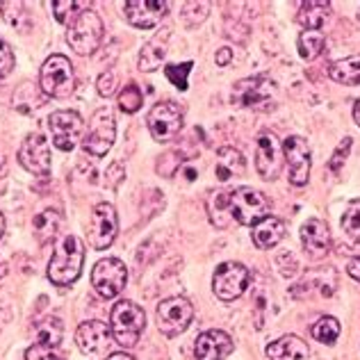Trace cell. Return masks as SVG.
<instances>
[{"instance_id":"f6af8a7d","label":"cell","mask_w":360,"mask_h":360,"mask_svg":"<svg viewBox=\"0 0 360 360\" xmlns=\"http://www.w3.org/2000/svg\"><path fill=\"white\" fill-rule=\"evenodd\" d=\"M3 233H5V217H3V212H0V238H3ZM7 274V267H5V262L0 260V278H3Z\"/></svg>"},{"instance_id":"8992f818","label":"cell","mask_w":360,"mask_h":360,"mask_svg":"<svg viewBox=\"0 0 360 360\" xmlns=\"http://www.w3.org/2000/svg\"><path fill=\"white\" fill-rule=\"evenodd\" d=\"M117 137V119L115 112L110 108H101L94 112V117L89 121V130L84 135V150L96 158H103L115 144Z\"/></svg>"},{"instance_id":"836d02e7","label":"cell","mask_w":360,"mask_h":360,"mask_svg":"<svg viewBox=\"0 0 360 360\" xmlns=\"http://www.w3.org/2000/svg\"><path fill=\"white\" fill-rule=\"evenodd\" d=\"M342 229L349 238L360 240V198H354L349 201L345 217H342Z\"/></svg>"},{"instance_id":"ab89813d","label":"cell","mask_w":360,"mask_h":360,"mask_svg":"<svg viewBox=\"0 0 360 360\" xmlns=\"http://www.w3.org/2000/svg\"><path fill=\"white\" fill-rule=\"evenodd\" d=\"M12 69H14V53L5 44L3 37H0V78L12 73Z\"/></svg>"},{"instance_id":"4316f807","label":"cell","mask_w":360,"mask_h":360,"mask_svg":"<svg viewBox=\"0 0 360 360\" xmlns=\"http://www.w3.org/2000/svg\"><path fill=\"white\" fill-rule=\"evenodd\" d=\"M328 75L340 84H360V55L333 62L328 66Z\"/></svg>"},{"instance_id":"f1b7e54d","label":"cell","mask_w":360,"mask_h":360,"mask_svg":"<svg viewBox=\"0 0 360 360\" xmlns=\"http://www.w3.org/2000/svg\"><path fill=\"white\" fill-rule=\"evenodd\" d=\"M326 37L321 30H303L299 37V55L303 60H317L324 51Z\"/></svg>"},{"instance_id":"7c38bea8","label":"cell","mask_w":360,"mask_h":360,"mask_svg":"<svg viewBox=\"0 0 360 360\" xmlns=\"http://www.w3.org/2000/svg\"><path fill=\"white\" fill-rule=\"evenodd\" d=\"M119 233V217L115 205L103 201L94 207L91 224H89V246L94 251H105L117 240Z\"/></svg>"},{"instance_id":"d4e9b609","label":"cell","mask_w":360,"mask_h":360,"mask_svg":"<svg viewBox=\"0 0 360 360\" xmlns=\"http://www.w3.org/2000/svg\"><path fill=\"white\" fill-rule=\"evenodd\" d=\"M60 226H62L60 210H53V207H49V210L39 212V214L34 217V221H32V231H34L37 242H39L41 246L53 242L55 238H58Z\"/></svg>"},{"instance_id":"e0dca14e","label":"cell","mask_w":360,"mask_h":360,"mask_svg":"<svg viewBox=\"0 0 360 360\" xmlns=\"http://www.w3.org/2000/svg\"><path fill=\"white\" fill-rule=\"evenodd\" d=\"M110 340H112V328L98 319L84 321V324H80L78 330H75V345L87 356L105 354L110 347Z\"/></svg>"},{"instance_id":"e575fe53","label":"cell","mask_w":360,"mask_h":360,"mask_svg":"<svg viewBox=\"0 0 360 360\" xmlns=\"http://www.w3.org/2000/svg\"><path fill=\"white\" fill-rule=\"evenodd\" d=\"M91 9L89 3H71V0H55L53 3V12H55V18H58L60 23H66L69 21V16H78L80 12H87Z\"/></svg>"},{"instance_id":"2e32d148","label":"cell","mask_w":360,"mask_h":360,"mask_svg":"<svg viewBox=\"0 0 360 360\" xmlns=\"http://www.w3.org/2000/svg\"><path fill=\"white\" fill-rule=\"evenodd\" d=\"M271 94L274 82L262 78V75H255V78H244L235 84L231 101L238 108H260L271 101Z\"/></svg>"},{"instance_id":"7bdbcfd3","label":"cell","mask_w":360,"mask_h":360,"mask_svg":"<svg viewBox=\"0 0 360 360\" xmlns=\"http://www.w3.org/2000/svg\"><path fill=\"white\" fill-rule=\"evenodd\" d=\"M231 60H233V51L229 49V46H224V49H219V51H217V55H214L217 66H229Z\"/></svg>"},{"instance_id":"b9f144b4","label":"cell","mask_w":360,"mask_h":360,"mask_svg":"<svg viewBox=\"0 0 360 360\" xmlns=\"http://www.w3.org/2000/svg\"><path fill=\"white\" fill-rule=\"evenodd\" d=\"M115 82H117V78H115V73H112V71L101 73V78L96 82L101 96H112V94H115Z\"/></svg>"},{"instance_id":"9a60e30c","label":"cell","mask_w":360,"mask_h":360,"mask_svg":"<svg viewBox=\"0 0 360 360\" xmlns=\"http://www.w3.org/2000/svg\"><path fill=\"white\" fill-rule=\"evenodd\" d=\"M283 155H285V162H288L290 183L297 185V187H303L308 183L310 167H312L308 141L303 137H299V135L288 137L285 144H283Z\"/></svg>"},{"instance_id":"83f0119b","label":"cell","mask_w":360,"mask_h":360,"mask_svg":"<svg viewBox=\"0 0 360 360\" xmlns=\"http://www.w3.org/2000/svg\"><path fill=\"white\" fill-rule=\"evenodd\" d=\"M207 214H210V221L217 229H226L233 217H231V192H214L207 198Z\"/></svg>"},{"instance_id":"44dd1931","label":"cell","mask_w":360,"mask_h":360,"mask_svg":"<svg viewBox=\"0 0 360 360\" xmlns=\"http://www.w3.org/2000/svg\"><path fill=\"white\" fill-rule=\"evenodd\" d=\"M251 238H253V244L258 246V249H262V251L274 249V246L281 244L283 238H285V224L269 214V217H264L262 221H258L253 226Z\"/></svg>"},{"instance_id":"484cf974","label":"cell","mask_w":360,"mask_h":360,"mask_svg":"<svg viewBox=\"0 0 360 360\" xmlns=\"http://www.w3.org/2000/svg\"><path fill=\"white\" fill-rule=\"evenodd\" d=\"M330 14V5L328 3H301L297 21L306 27V30H321V25L326 23V18Z\"/></svg>"},{"instance_id":"bcb514c9","label":"cell","mask_w":360,"mask_h":360,"mask_svg":"<svg viewBox=\"0 0 360 360\" xmlns=\"http://www.w3.org/2000/svg\"><path fill=\"white\" fill-rule=\"evenodd\" d=\"M108 360H135V358H132L130 354H126V352H117V354H110Z\"/></svg>"},{"instance_id":"8fae6325","label":"cell","mask_w":360,"mask_h":360,"mask_svg":"<svg viewBox=\"0 0 360 360\" xmlns=\"http://www.w3.org/2000/svg\"><path fill=\"white\" fill-rule=\"evenodd\" d=\"M53 144L60 150H73L84 137V121L73 110H58L49 117Z\"/></svg>"},{"instance_id":"ba28073f","label":"cell","mask_w":360,"mask_h":360,"mask_svg":"<svg viewBox=\"0 0 360 360\" xmlns=\"http://www.w3.org/2000/svg\"><path fill=\"white\" fill-rule=\"evenodd\" d=\"M251 281V271L244 267L242 262H221L219 267L214 269L212 276V290L217 299L221 301H235L240 299L246 288H249Z\"/></svg>"},{"instance_id":"d590c367","label":"cell","mask_w":360,"mask_h":360,"mask_svg":"<svg viewBox=\"0 0 360 360\" xmlns=\"http://www.w3.org/2000/svg\"><path fill=\"white\" fill-rule=\"evenodd\" d=\"M192 62H185V64H169L165 69L167 80L174 84L176 89L185 91L187 89V78H189V71H192Z\"/></svg>"},{"instance_id":"ffe728a7","label":"cell","mask_w":360,"mask_h":360,"mask_svg":"<svg viewBox=\"0 0 360 360\" xmlns=\"http://www.w3.org/2000/svg\"><path fill=\"white\" fill-rule=\"evenodd\" d=\"M301 242H303V249H306L310 255H315V258L324 255L330 246L328 226L321 219H308L301 226Z\"/></svg>"},{"instance_id":"d6a6232c","label":"cell","mask_w":360,"mask_h":360,"mask_svg":"<svg viewBox=\"0 0 360 360\" xmlns=\"http://www.w3.org/2000/svg\"><path fill=\"white\" fill-rule=\"evenodd\" d=\"M141 105H144V94H141V89L135 82L126 84V87L119 91V108L126 112V115H135Z\"/></svg>"},{"instance_id":"7402d4cb","label":"cell","mask_w":360,"mask_h":360,"mask_svg":"<svg viewBox=\"0 0 360 360\" xmlns=\"http://www.w3.org/2000/svg\"><path fill=\"white\" fill-rule=\"evenodd\" d=\"M244 169H246V160H244V155L240 153L238 148L224 146V148L217 150V165H214L217 180H221V183H229L231 178L242 176Z\"/></svg>"},{"instance_id":"52a82bcc","label":"cell","mask_w":360,"mask_h":360,"mask_svg":"<svg viewBox=\"0 0 360 360\" xmlns=\"http://www.w3.org/2000/svg\"><path fill=\"white\" fill-rule=\"evenodd\" d=\"M128 283V269L119 258H103L91 269V285L103 299L119 297Z\"/></svg>"},{"instance_id":"1f68e13d","label":"cell","mask_w":360,"mask_h":360,"mask_svg":"<svg viewBox=\"0 0 360 360\" xmlns=\"http://www.w3.org/2000/svg\"><path fill=\"white\" fill-rule=\"evenodd\" d=\"M310 333L321 345H335L340 338V321L335 317H319L317 324H312Z\"/></svg>"},{"instance_id":"30bf717a","label":"cell","mask_w":360,"mask_h":360,"mask_svg":"<svg viewBox=\"0 0 360 360\" xmlns=\"http://www.w3.org/2000/svg\"><path fill=\"white\" fill-rule=\"evenodd\" d=\"M158 328L160 333H165L167 338H174L178 333L192 324L194 319V306L185 297H172L160 301L158 306Z\"/></svg>"},{"instance_id":"5bb4252c","label":"cell","mask_w":360,"mask_h":360,"mask_svg":"<svg viewBox=\"0 0 360 360\" xmlns=\"http://www.w3.org/2000/svg\"><path fill=\"white\" fill-rule=\"evenodd\" d=\"M18 162H21L23 169H27L34 176L46 178L51 174V146L46 141L44 135L39 132H30L21 148H18Z\"/></svg>"},{"instance_id":"8d00e7d4","label":"cell","mask_w":360,"mask_h":360,"mask_svg":"<svg viewBox=\"0 0 360 360\" xmlns=\"http://www.w3.org/2000/svg\"><path fill=\"white\" fill-rule=\"evenodd\" d=\"M207 12H210V3H205V0H201V3H185L183 18L189 27H196L198 23L205 21Z\"/></svg>"},{"instance_id":"f546056e","label":"cell","mask_w":360,"mask_h":360,"mask_svg":"<svg viewBox=\"0 0 360 360\" xmlns=\"http://www.w3.org/2000/svg\"><path fill=\"white\" fill-rule=\"evenodd\" d=\"M62 335H64V326L60 317H49L37 326V345L60 347Z\"/></svg>"},{"instance_id":"cb8c5ba5","label":"cell","mask_w":360,"mask_h":360,"mask_svg":"<svg viewBox=\"0 0 360 360\" xmlns=\"http://www.w3.org/2000/svg\"><path fill=\"white\" fill-rule=\"evenodd\" d=\"M167 41H169V30L158 32L148 44H144V49L139 53V71H155L160 64L167 58Z\"/></svg>"},{"instance_id":"9c48e42d","label":"cell","mask_w":360,"mask_h":360,"mask_svg":"<svg viewBox=\"0 0 360 360\" xmlns=\"http://www.w3.org/2000/svg\"><path fill=\"white\" fill-rule=\"evenodd\" d=\"M148 130L153 135L155 141L160 144H167L178 137V132L183 130V110H180L178 103L174 101H165L153 105V110L148 112L146 117Z\"/></svg>"},{"instance_id":"74e56055","label":"cell","mask_w":360,"mask_h":360,"mask_svg":"<svg viewBox=\"0 0 360 360\" xmlns=\"http://www.w3.org/2000/svg\"><path fill=\"white\" fill-rule=\"evenodd\" d=\"M27 360H64V356L60 354V347H46V345H32L25 352Z\"/></svg>"},{"instance_id":"3957f363","label":"cell","mask_w":360,"mask_h":360,"mask_svg":"<svg viewBox=\"0 0 360 360\" xmlns=\"http://www.w3.org/2000/svg\"><path fill=\"white\" fill-rule=\"evenodd\" d=\"M39 87L49 98H66L75 89L73 64L64 55H51L39 71Z\"/></svg>"},{"instance_id":"5b68a950","label":"cell","mask_w":360,"mask_h":360,"mask_svg":"<svg viewBox=\"0 0 360 360\" xmlns=\"http://www.w3.org/2000/svg\"><path fill=\"white\" fill-rule=\"evenodd\" d=\"M231 217L242 226H253L269 217L267 196L253 187H240L231 192Z\"/></svg>"},{"instance_id":"6da1fadb","label":"cell","mask_w":360,"mask_h":360,"mask_svg":"<svg viewBox=\"0 0 360 360\" xmlns=\"http://www.w3.org/2000/svg\"><path fill=\"white\" fill-rule=\"evenodd\" d=\"M84 264V244L78 235H64L49 262V278L53 285L66 288L80 278Z\"/></svg>"},{"instance_id":"277c9868","label":"cell","mask_w":360,"mask_h":360,"mask_svg":"<svg viewBox=\"0 0 360 360\" xmlns=\"http://www.w3.org/2000/svg\"><path fill=\"white\" fill-rule=\"evenodd\" d=\"M105 34V27L96 12H80L75 18H71L69 32H66V41L78 55H91L94 51H98V46Z\"/></svg>"},{"instance_id":"4dcf8cb0","label":"cell","mask_w":360,"mask_h":360,"mask_svg":"<svg viewBox=\"0 0 360 360\" xmlns=\"http://www.w3.org/2000/svg\"><path fill=\"white\" fill-rule=\"evenodd\" d=\"M0 9H3V16H5V21L16 27V30H21V32H27L32 27V16L27 14V9H25V3H3L0 5Z\"/></svg>"},{"instance_id":"ee69618b","label":"cell","mask_w":360,"mask_h":360,"mask_svg":"<svg viewBox=\"0 0 360 360\" xmlns=\"http://www.w3.org/2000/svg\"><path fill=\"white\" fill-rule=\"evenodd\" d=\"M347 274L352 276L354 281L360 283V255H356V258H352L347 262Z\"/></svg>"},{"instance_id":"603a6c76","label":"cell","mask_w":360,"mask_h":360,"mask_svg":"<svg viewBox=\"0 0 360 360\" xmlns=\"http://www.w3.org/2000/svg\"><path fill=\"white\" fill-rule=\"evenodd\" d=\"M310 356L308 345L297 335H283L267 347L269 360H306Z\"/></svg>"},{"instance_id":"7dc6e473","label":"cell","mask_w":360,"mask_h":360,"mask_svg":"<svg viewBox=\"0 0 360 360\" xmlns=\"http://www.w3.org/2000/svg\"><path fill=\"white\" fill-rule=\"evenodd\" d=\"M354 119H356V123L360 126V98L356 101V105H354Z\"/></svg>"},{"instance_id":"60d3db41","label":"cell","mask_w":360,"mask_h":360,"mask_svg":"<svg viewBox=\"0 0 360 360\" xmlns=\"http://www.w3.org/2000/svg\"><path fill=\"white\" fill-rule=\"evenodd\" d=\"M123 178H126V169H123L121 162H112L105 172V185L110 189H119V185L123 183Z\"/></svg>"},{"instance_id":"ac0fdd59","label":"cell","mask_w":360,"mask_h":360,"mask_svg":"<svg viewBox=\"0 0 360 360\" xmlns=\"http://www.w3.org/2000/svg\"><path fill=\"white\" fill-rule=\"evenodd\" d=\"M167 9L169 3H162V0H130L123 5V14H126V21L130 25L148 30L162 21Z\"/></svg>"},{"instance_id":"4fadbf2b","label":"cell","mask_w":360,"mask_h":360,"mask_svg":"<svg viewBox=\"0 0 360 360\" xmlns=\"http://www.w3.org/2000/svg\"><path fill=\"white\" fill-rule=\"evenodd\" d=\"M283 144L274 132H262L258 137V146H255V169L262 180H276L283 172Z\"/></svg>"},{"instance_id":"7a4b0ae2","label":"cell","mask_w":360,"mask_h":360,"mask_svg":"<svg viewBox=\"0 0 360 360\" xmlns=\"http://www.w3.org/2000/svg\"><path fill=\"white\" fill-rule=\"evenodd\" d=\"M146 326V315L144 308H139L135 301H119L115 308H112L110 315V328H112V338L117 340V345L121 347H135L139 342L141 333H144Z\"/></svg>"},{"instance_id":"d6986e66","label":"cell","mask_w":360,"mask_h":360,"mask_svg":"<svg viewBox=\"0 0 360 360\" xmlns=\"http://www.w3.org/2000/svg\"><path fill=\"white\" fill-rule=\"evenodd\" d=\"M233 340L224 330H205L196 338L194 345V356L196 360H224L226 356L233 354Z\"/></svg>"},{"instance_id":"f35d334b","label":"cell","mask_w":360,"mask_h":360,"mask_svg":"<svg viewBox=\"0 0 360 360\" xmlns=\"http://www.w3.org/2000/svg\"><path fill=\"white\" fill-rule=\"evenodd\" d=\"M349 150H352V137H345V139H342V144L338 146V150H335L333 158H330V162H328V169H330V172L338 174L340 169H342L345 160H347V155H349Z\"/></svg>"}]
</instances>
